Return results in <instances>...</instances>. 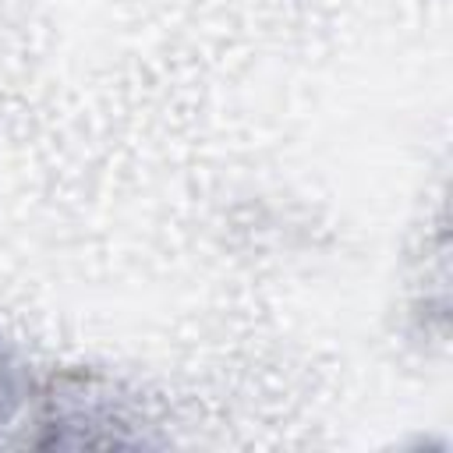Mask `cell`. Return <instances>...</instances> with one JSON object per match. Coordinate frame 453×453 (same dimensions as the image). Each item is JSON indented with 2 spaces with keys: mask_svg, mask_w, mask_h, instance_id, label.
Instances as JSON below:
<instances>
[{
  "mask_svg": "<svg viewBox=\"0 0 453 453\" xmlns=\"http://www.w3.org/2000/svg\"><path fill=\"white\" fill-rule=\"evenodd\" d=\"M35 446H142L145 435L117 382L96 372H67L42 389Z\"/></svg>",
  "mask_w": 453,
  "mask_h": 453,
  "instance_id": "obj_1",
  "label": "cell"
},
{
  "mask_svg": "<svg viewBox=\"0 0 453 453\" xmlns=\"http://www.w3.org/2000/svg\"><path fill=\"white\" fill-rule=\"evenodd\" d=\"M28 400V368L18 347L0 333V432L18 418Z\"/></svg>",
  "mask_w": 453,
  "mask_h": 453,
  "instance_id": "obj_2",
  "label": "cell"
}]
</instances>
